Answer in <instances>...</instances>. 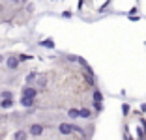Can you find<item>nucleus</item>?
Here are the masks:
<instances>
[{"instance_id":"f257e3e1","label":"nucleus","mask_w":146,"mask_h":140,"mask_svg":"<svg viewBox=\"0 0 146 140\" xmlns=\"http://www.w3.org/2000/svg\"><path fill=\"white\" fill-rule=\"evenodd\" d=\"M41 133H43V127L39 125V123H34V125L30 127V135H34V136H39Z\"/></svg>"},{"instance_id":"20e7f679","label":"nucleus","mask_w":146,"mask_h":140,"mask_svg":"<svg viewBox=\"0 0 146 140\" xmlns=\"http://www.w3.org/2000/svg\"><path fill=\"white\" fill-rule=\"evenodd\" d=\"M17 65H19V58H13V56H11V58H8V67L9 69H15Z\"/></svg>"},{"instance_id":"9d476101","label":"nucleus","mask_w":146,"mask_h":140,"mask_svg":"<svg viewBox=\"0 0 146 140\" xmlns=\"http://www.w3.org/2000/svg\"><path fill=\"white\" fill-rule=\"evenodd\" d=\"M94 101H103V95H101V92H96V93H94Z\"/></svg>"},{"instance_id":"ddd939ff","label":"nucleus","mask_w":146,"mask_h":140,"mask_svg":"<svg viewBox=\"0 0 146 140\" xmlns=\"http://www.w3.org/2000/svg\"><path fill=\"white\" fill-rule=\"evenodd\" d=\"M13 136H15V138H25V136H26V133L19 131V133H15V135H13Z\"/></svg>"},{"instance_id":"4468645a","label":"nucleus","mask_w":146,"mask_h":140,"mask_svg":"<svg viewBox=\"0 0 146 140\" xmlns=\"http://www.w3.org/2000/svg\"><path fill=\"white\" fill-rule=\"evenodd\" d=\"M122 112H124V114H127V112H129V106L124 105V106H122Z\"/></svg>"},{"instance_id":"2eb2a0df","label":"nucleus","mask_w":146,"mask_h":140,"mask_svg":"<svg viewBox=\"0 0 146 140\" xmlns=\"http://www.w3.org/2000/svg\"><path fill=\"white\" fill-rule=\"evenodd\" d=\"M25 60H28V56H26V54H21V56H19V62H25Z\"/></svg>"},{"instance_id":"7ed1b4c3","label":"nucleus","mask_w":146,"mask_h":140,"mask_svg":"<svg viewBox=\"0 0 146 140\" xmlns=\"http://www.w3.org/2000/svg\"><path fill=\"white\" fill-rule=\"evenodd\" d=\"M23 95H26V97H36V90L32 88V86H26L25 92H23Z\"/></svg>"},{"instance_id":"f03ea898","label":"nucleus","mask_w":146,"mask_h":140,"mask_svg":"<svg viewBox=\"0 0 146 140\" xmlns=\"http://www.w3.org/2000/svg\"><path fill=\"white\" fill-rule=\"evenodd\" d=\"M58 129H60L62 135H69V133L73 131V125H69V123H62V125H60Z\"/></svg>"},{"instance_id":"f8f14e48","label":"nucleus","mask_w":146,"mask_h":140,"mask_svg":"<svg viewBox=\"0 0 146 140\" xmlns=\"http://www.w3.org/2000/svg\"><path fill=\"white\" fill-rule=\"evenodd\" d=\"M0 95H2L4 99H8V97H13V93H11V92H2Z\"/></svg>"},{"instance_id":"dca6fc26","label":"nucleus","mask_w":146,"mask_h":140,"mask_svg":"<svg viewBox=\"0 0 146 140\" xmlns=\"http://www.w3.org/2000/svg\"><path fill=\"white\" fill-rule=\"evenodd\" d=\"M39 84H41V86H45V84H47V81H45V77H41V79H39Z\"/></svg>"},{"instance_id":"1a4fd4ad","label":"nucleus","mask_w":146,"mask_h":140,"mask_svg":"<svg viewBox=\"0 0 146 140\" xmlns=\"http://www.w3.org/2000/svg\"><path fill=\"white\" fill-rule=\"evenodd\" d=\"M41 45H43V47H47V49H52V47H54V43H52L51 39H47V41H41Z\"/></svg>"},{"instance_id":"423d86ee","label":"nucleus","mask_w":146,"mask_h":140,"mask_svg":"<svg viewBox=\"0 0 146 140\" xmlns=\"http://www.w3.org/2000/svg\"><path fill=\"white\" fill-rule=\"evenodd\" d=\"M2 106H4V108H11V106H13V101H11V97L4 99V101H2Z\"/></svg>"},{"instance_id":"6e6552de","label":"nucleus","mask_w":146,"mask_h":140,"mask_svg":"<svg viewBox=\"0 0 146 140\" xmlns=\"http://www.w3.org/2000/svg\"><path fill=\"white\" fill-rule=\"evenodd\" d=\"M68 114H69V118H73V120L79 118V110H75V108H71V110H69Z\"/></svg>"},{"instance_id":"39448f33","label":"nucleus","mask_w":146,"mask_h":140,"mask_svg":"<svg viewBox=\"0 0 146 140\" xmlns=\"http://www.w3.org/2000/svg\"><path fill=\"white\" fill-rule=\"evenodd\" d=\"M32 101H34V97H23L21 99V103H23V106H26V108H28V106H32Z\"/></svg>"},{"instance_id":"9b49d317","label":"nucleus","mask_w":146,"mask_h":140,"mask_svg":"<svg viewBox=\"0 0 146 140\" xmlns=\"http://www.w3.org/2000/svg\"><path fill=\"white\" fill-rule=\"evenodd\" d=\"M34 79H36V73H30V75L26 77V82L30 84V82H34Z\"/></svg>"},{"instance_id":"f3484780","label":"nucleus","mask_w":146,"mask_h":140,"mask_svg":"<svg viewBox=\"0 0 146 140\" xmlns=\"http://www.w3.org/2000/svg\"><path fill=\"white\" fill-rule=\"evenodd\" d=\"M0 62H2V56H0Z\"/></svg>"},{"instance_id":"0eeeda50","label":"nucleus","mask_w":146,"mask_h":140,"mask_svg":"<svg viewBox=\"0 0 146 140\" xmlns=\"http://www.w3.org/2000/svg\"><path fill=\"white\" fill-rule=\"evenodd\" d=\"M79 116H81V118H90V110H88V108H81V110H79Z\"/></svg>"}]
</instances>
